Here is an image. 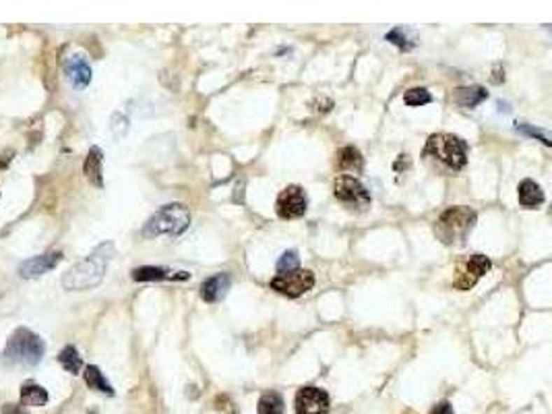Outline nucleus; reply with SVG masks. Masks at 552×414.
Listing matches in <instances>:
<instances>
[{"mask_svg":"<svg viewBox=\"0 0 552 414\" xmlns=\"http://www.w3.org/2000/svg\"><path fill=\"white\" fill-rule=\"evenodd\" d=\"M83 377H85V383L90 385V389L101 392V394H106V396H114L112 385L108 383V379L104 377V373L99 371V367L87 365V367H85V373H83Z\"/></svg>","mask_w":552,"mask_h":414,"instance_id":"obj_20","label":"nucleus"},{"mask_svg":"<svg viewBox=\"0 0 552 414\" xmlns=\"http://www.w3.org/2000/svg\"><path fill=\"white\" fill-rule=\"evenodd\" d=\"M60 259H62V253H60V251L38 255V257H34V259L23 261L21 268H19V274L23 277H27V280H29V277L44 276L46 272L54 270V268L60 263Z\"/></svg>","mask_w":552,"mask_h":414,"instance_id":"obj_12","label":"nucleus"},{"mask_svg":"<svg viewBox=\"0 0 552 414\" xmlns=\"http://www.w3.org/2000/svg\"><path fill=\"white\" fill-rule=\"evenodd\" d=\"M488 97V92L480 85H474V88H460L453 93V99L460 104L461 108H476L480 106L484 99Z\"/></svg>","mask_w":552,"mask_h":414,"instance_id":"obj_19","label":"nucleus"},{"mask_svg":"<svg viewBox=\"0 0 552 414\" xmlns=\"http://www.w3.org/2000/svg\"><path fill=\"white\" fill-rule=\"evenodd\" d=\"M190 274L186 272H170L166 268H153V265H143L133 270L135 282H153V280H188Z\"/></svg>","mask_w":552,"mask_h":414,"instance_id":"obj_14","label":"nucleus"},{"mask_svg":"<svg viewBox=\"0 0 552 414\" xmlns=\"http://www.w3.org/2000/svg\"><path fill=\"white\" fill-rule=\"evenodd\" d=\"M0 414H29L21 404H4Z\"/></svg>","mask_w":552,"mask_h":414,"instance_id":"obj_29","label":"nucleus"},{"mask_svg":"<svg viewBox=\"0 0 552 414\" xmlns=\"http://www.w3.org/2000/svg\"><path fill=\"white\" fill-rule=\"evenodd\" d=\"M46 352L44 340L34 333L27 327H19L10 333L4 350H2V363L4 367L34 368L40 365L42 357Z\"/></svg>","mask_w":552,"mask_h":414,"instance_id":"obj_2","label":"nucleus"},{"mask_svg":"<svg viewBox=\"0 0 552 414\" xmlns=\"http://www.w3.org/2000/svg\"><path fill=\"white\" fill-rule=\"evenodd\" d=\"M64 75H66L69 83H71L75 90H85V88L90 85V81H92V67H90V62H87L83 56L75 54V56L66 58V62H64Z\"/></svg>","mask_w":552,"mask_h":414,"instance_id":"obj_11","label":"nucleus"},{"mask_svg":"<svg viewBox=\"0 0 552 414\" xmlns=\"http://www.w3.org/2000/svg\"><path fill=\"white\" fill-rule=\"evenodd\" d=\"M404 102H406L408 106L418 108V106L430 104V102H432V95H430L428 90H424V88H414V90H408V92L404 93Z\"/></svg>","mask_w":552,"mask_h":414,"instance_id":"obj_24","label":"nucleus"},{"mask_svg":"<svg viewBox=\"0 0 552 414\" xmlns=\"http://www.w3.org/2000/svg\"><path fill=\"white\" fill-rule=\"evenodd\" d=\"M298 261H300V257H298L296 251H285V253L279 257V261H277V272H279V274L294 272V270H298Z\"/></svg>","mask_w":552,"mask_h":414,"instance_id":"obj_25","label":"nucleus"},{"mask_svg":"<svg viewBox=\"0 0 552 414\" xmlns=\"http://www.w3.org/2000/svg\"><path fill=\"white\" fill-rule=\"evenodd\" d=\"M306 207H309L306 193H304V188L298 186V184H290V186H285V188L277 195L276 212L277 216L283 218V220L302 218V216L306 214Z\"/></svg>","mask_w":552,"mask_h":414,"instance_id":"obj_7","label":"nucleus"},{"mask_svg":"<svg viewBox=\"0 0 552 414\" xmlns=\"http://www.w3.org/2000/svg\"><path fill=\"white\" fill-rule=\"evenodd\" d=\"M313 286H315V274L311 270H294L288 274H277L271 280V288L290 298L302 296L304 292L313 290Z\"/></svg>","mask_w":552,"mask_h":414,"instance_id":"obj_6","label":"nucleus"},{"mask_svg":"<svg viewBox=\"0 0 552 414\" xmlns=\"http://www.w3.org/2000/svg\"><path fill=\"white\" fill-rule=\"evenodd\" d=\"M48 400H50V396H48V392L40 383L29 379V381H25L21 385V404L40 408V406H46Z\"/></svg>","mask_w":552,"mask_h":414,"instance_id":"obj_17","label":"nucleus"},{"mask_svg":"<svg viewBox=\"0 0 552 414\" xmlns=\"http://www.w3.org/2000/svg\"><path fill=\"white\" fill-rule=\"evenodd\" d=\"M112 133L116 135V137H122L127 131H129V120H127V116H122V114H114L112 116Z\"/></svg>","mask_w":552,"mask_h":414,"instance_id":"obj_27","label":"nucleus"},{"mask_svg":"<svg viewBox=\"0 0 552 414\" xmlns=\"http://www.w3.org/2000/svg\"><path fill=\"white\" fill-rule=\"evenodd\" d=\"M232 286L230 274H215V276L207 277L203 284H201V298L205 303H218L222 301Z\"/></svg>","mask_w":552,"mask_h":414,"instance_id":"obj_13","label":"nucleus"},{"mask_svg":"<svg viewBox=\"0 0 552 414\" xmlns=\"http://www.w3.org/2000/svg\"><path fill=\"white\" fill-rule=\"evenodd\" d=\"M296 414H327L329 413V396L319 387H302L294 400Z\"/></svg>","mask_w":552,"mask_h":414,"instance_id":"obj_9","label":"nucleus"},{"mask_svg":"<svg viewBox=\"0 0 552 414\" xmlns=\"http://www.w3.org/2000/svg\"><path fill=\"white\" fill-rule=\"evenodd\" d=\"M114 257V244L112 242H101L99 247H95L92 253L77 265H73L64 277H62V286L66 290H90L95 288L106 274V268L110 263V259Z\"/></svg>","mask_w":552,"mask_h":414,"instance_id":"obj_1","label":"nucleus"},{"mask_svg":"<svg viewBox=\"0 0 552 414\" xmlns=\"http://www.w3.org/2000/svg\"><path fill=\"white\" fill-rule=\"evenodd\" d=\"M493 268L490 259L484 257V255H472L465 263H461L460 268V277L453 282V286L458 290H469L476 286V282L484 276L488 270Z\"/></svg>","mask_w":552,"mask_h":414,"instance_id":"obj_10","label":"nucleus"},{"mask_svg":"<svg viewBox=\"0 0 552 414\" xmlns=\"http://www.w3.org/2000/svg\"><path fill=\"white\" fill-rule=\"evenodd\" d=\"M101 164H104V153L99 147H92L87 158H85V164H83V172L87 177V181L101 188L104 186V177H101Z\"/></svg>","mask_w":552,"mask_h":414,"instance_id":"obj_16","label":"nucleus"},{"mask_svg":"<svg viewBox=\"0 0 552 414\" xmlns=\"http://www.w3.org/2000/svg\"><path fill=\"white\" fill-rule=\"evenodd\" d=\"M517 131H521V133H525L528 137H534L538 139V141H542L544 145H551V135L546 133V131H542V129H534L532 125H528V123H517V127H515Z\"/></svg>","mask_w":552,"mask_h":414,"instance_id":"obj_26","label":"nucleus"},{"mask_svg":"<svg viewBox=\"0 0 552 414\" xmlns=\"http://www.w3.org/2000/svg\"><path fill=\"white\" fill-rule=\"evenodd\" d=\"M190 226V212L183 203H170L157 209L143 226L145 238L155 236H181Z\"/></svg>","mask_w":552,"mask_h":414,"instance_id":"obj_4","label":"nucleus"},{"mask_svg":"<svg viewBox=\"0 0 552 414\" xmlns=\"http://www.w3.org/2000/svg\"><path fill=\"white\" fill-rule=\"evenodd\" d=\"M333 195L337 201L346 205H356V207H368L370 205V193L365 184L350 174H341L333 183Z\"/></svg>","mask_w":552,"mask_h":414,"instance_id":"obj_8","label":"nucleus"},{"mask_svg":"<svg viewBox=\"0 0 552 414\" xmlns=\"http://www.w3.org/2000/svg\"><path fill=\"white\" fill-rule=\"evenodd\" d=\"M337 166H339L341 172H362V168H365L362 153L356 147H352V145L344 147L337 153Z\"/></svg>","mask_w":552,"mask_h":414,"instance_id":"obj_18","label":"nucleus"},{"mask_svg":"<svg viewBox=\"0 0 552 414\" xmlns=\"http://www.w3.org/2000/svg\"><path fill=\"white\" fill-rule=\"evenodd\" d=\"M385 40L391 42V44H395L399 50H406V52L416 46L414 32H410V29H406V27H395V29H391V32L385 36Z\"/></svg>","mask_w":552,"mask_h":414,"instance_id":"obj_21","label":"nucleus"},{"mask_svg":"<svg viewBox=\"0 0 552 414\" xmlns=\"http://www.w3.org/2000/svg\"><path fill=\"white\" fill-rule=\"evenodd\" d=\"M430 414H455V413H453V406H451L447 400H443V402H439V404L430 410Z\"/></svg>","mask_w":552,"mask_h":414,"instance_id":"obj_28","label":"nucleus"},{"mask_svg":"<svg viewBox=\"0 0 552 414\" xmlns=\"http://www.w3.org/2000/svg\"><path fill=\"white\" fill-rule=\"evenodd\" d=\"M424 156H432L451 170H461L467 164V145L465 141L449 133L430 135L424 147Z\"/></svg>","mask_w":552,"mask_h":414,"instance_id":"obj_5","label":"nucleus"},{"mask_svg":"<svg viewBox=\"0 0 552 414\" xmlns=\"http://www.w3.org/2000/svg\"><path fill=\"white\" fill-rule=\"evenodd\" d=\"M517 197H519V203L528 209H534V207L544 203V191L540 188V184L530 181V179L521 181L519 188H517Z\"/></svg>","mask_w":552,"mask_h":414,"instance_id":"obj_15","label":"nucleus"},{"mask_svg":"<svg viewBox=\"0 0 552 414\" xmlns=\"http://www.w3.org/2000/svg\"><path fill=\"white\" fill-rule=\"evenodd\" d=\"M259 414H283V398L277 392H267L259 398L257 404Z\"/></svg>","mask_w":552,"mask_h":414,"instance_id":"obj_22","label":"nucleus"},{"mask_svg":"<svg viewBox=\"0 0 552 414\" xmlns=\"http://www.w3.org/2000/svg\"><path fill=\"white\" fill-rule=\"evenodd\" d=\"M58 361H60L62 367L66 368L69 373H73V375H79L81 368H83V359L79 357V352H77L75 346H66V348H62L60 354H58Z\"/></svg>","mask_w":552,"mask_h":414,"instance_id":"obj_23","label":"nucleus"},{"mask_svg":"<svg viewBox=\"0 0 552 414\" xmlns=\"http://www.w3.org/2000/svg\"><path fill=\"white\" fill-rule=\"evenodd\" d=\"M476 212L465 207V205H455L445 209L439 220L434 222V236L443 242V244H461L472 228L476 226Z\"/></svg>","mask_w":552,"mask_h":414,"instance_id":"obj_3","label":"nucleus"}]
</instances>
